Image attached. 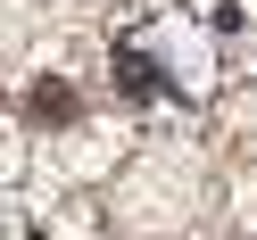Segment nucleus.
Returning a JSON list of instances; mask_svg holds the SVG:
<instances>
[{
	"label": "nucleus",
	"mask_w": 257,
	"mask_h": 240,
	"mask_svg": "<svg viewBox=\"0 0 257 240\" xmlns=\"http://www.w3.org/2000/svg\"><path fill=\"white\" fill-rule=\"evenodd\" d=\"M75 116H83V100H75L67 75H42V83L25 91V124H34V133H67Z\"/></svg>",
	"instance_id": "f257e3e1"
},
{
	"label": "nucleus",
	"mask_w": 257,
	"mask_h": 240,
	"mask_svg": "<svg viewBox=\"0 0 257 240\" xmlns=\"http://www.w3.org/2000/svg\"><path fill=\"white\" fill-rule=\"evenodd\" d=\"M116 83H124V100H158V91H166V75H158L150 50H133V42H124V50H116Z\"/></svg>",
	"instance_id": "f03ea898"
}]
</instances>
